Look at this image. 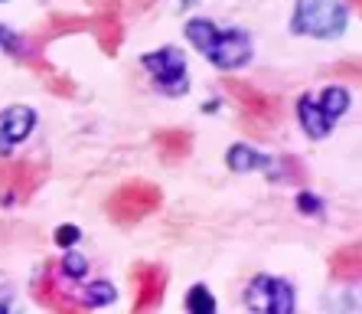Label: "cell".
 <instances>
[{"instance_id":"1","label":"cell","mask_w":362,"mask_h":314,"mask_svg":"<svg viewBox=\"0 0 362 314\" xmlns=\"http://www.w3.org/2000/svg\"><path fill=\"white\" fill-rule=\"evenodd\" d=\"M186 40L219 69H242L252 60V40L242 30H219L212 20H189Z\"/></svg>"},{"instance_id":"2","label":"cell","mask_w":362,"mask_h":314,"mask_svg":"<svg viewBox=\"0 0 362 314\" xmlns=\"http://www.w3.org/2000/svg\"><path fill=\"white\" fill-rule=\"evenodd\" d=\"M160 203L163 194L160 187H153L151 180H127L108 196L105 210L118 226H131V223H141L144 216H151L153 210H160Z\"/></svg>"},{"instance_id":"3","label":"cell","mask_w":362,"mask_h":314,"mask_svg":"<svg viewBox=\"0 0 362 314\" xmlns=\"http://www.w3.org/2000/svg\"><path fill=\"white\" fill-rule=\"evenodd\" d=\"M291 30L300 36L333 40L346 33V7L339 0H297Z\"/></svg>"},{"instance_id":"4","label":"cell","mask_w":362,"mask_h":314,"mask_svg":"<svg viewBox=\"0 0 362 314\" xmlns=\"http://www.w3.org/2000/svg\"><path fill=\"white\" fill-rule=\"evenodd\" d=\"M141 66L151 72L153 85L160 89L163 95H183L189 89V79H186V60L183 52L173 50V46H163L157 52H147L141 60Z\"/></svg>"},{"instance_id":"5","label":"cell","mask_w":362,"mask_h":314,"mask_svg":"<svg viewBox=\"0 0 362 314\" xmlns=\"http://www.w3.org/2000/svg\"><path fill=\"white\" fill-rule=\"evenodd\" d=\"M245 305L248 311H271V314H291L294 311V288L284 279H271V275H258L252 279L248 291H245Z\"/></svg>"},{"instance_id":"6","label":"cell","mask_w":362,"mask_h":314,"mask_svg":"<svg viewBox=\"0 0 362 314\" xmlns=\"http://www.w3.org/2000/svg\"><path fill=\"white\" fill-rule=\"evenodd\" d=\"M226 89L238 99V105H242V111L248 115L252 121H262L264 128L271 125V121L278 118V99L268 92H262V89H255L252 82H242V79H226Z\"/></svg>"},{"instance_id":"7","label":"cell","mask_w":362,"mask_h":314,"mask_svg":"<svg viewBox=\"0 0 362 314\" xmlns=\"http://www.w3.org/2000/svg\"><path fill=\"white\" fill-rule=\"evenodd\" d=\"M131 281H134V311H151L163 301L167 291V272L153 262H137L131 269Z\"/></svg>"},{"instance_id":"8","label":"cell","mask_w":362,"mask_h":314,"mask_svg":"<svg viewBox=\"0 0 362 314\" xmlns=\"http://www.w3.org/2000/svg\"><path fill=\"white\" fill-rule=\"evenodd\" d=\"M36 111L26 105H10L0 111V157H10L13 147L23 145L26 138L33 135Z\"/></svg>"},{"instance_id":"9","label":"cell","mask_w":362,"mask_h":314,"mask_svg":"<svg viewBox=\"0 0 362 314\" xmlns=\"http://www.w3.org/2000/svg\"><path fill=\"white\" fill-rule=\"evenodd\" d=\"M40 167H33L30 161H7V157H0V196H30L40 184Z\"/></svg>"},{"instance_id":"10","label":"cell","mask_w":362,"mask_h":314,"mask_svg":"<svg viewBox=\"0 0 362 314\" xmlns=\"http://www.w3.org/2000/svg\"><path fill=\"white\" fill-rule=\"evenodd\" d=\"M88 30L95 33V40H98V50L105 52V56H115V52H118L121 36H124V30H121V20H118V10L98 7V13L88 20Z\"/></svg>"},{"instance_id":"11","label":"cell","mask_w":362,"mask_h":314,"mask_svg":"<svg viewBox=\"0 0 362 314\" xmlns=\"http://www.w3.org/2000/svg\"><path fill=\"white\" fill-rule=\"evenodd\" d=\"M33 298L40 301L42 308H49V311H59V314H69V311H78V301H72V298H66V291L59 288V281H56V272L52 269H46V272L40 275V279L33 281Z\"/></svg>"},{"instance_id":"12","label":"cell","mask_w":362,"mask_h":314,"mask_svg":"<svg viewBox=\"0 0 362 314\" xmlns=\"http://www.w3.org/2000/svg\"><path fill=\"white\" fill-rule=\"evenodd\" d=\"M153 145H157V151H160L163 161L177 164L189 154L193 138H189V131H183V128H167V131H157V135H153Z\"/></svg>"},{"instance_id":"13","label":"cell","mask_w":362,"mask_h":314,"mask_svg":"<svg viewBox=\"0 0 362 314\" xmlns=\"http://www.w3.org/2000/svg\"><path fill=\"white\" fill-rule=\"evenodd\" d=\"M329 275L337 281H359L362 275V252L356 242H349V246L337 249V252L329 255Z\"/></svg>"},{"instance_id":"14","label":"cell","mask_w":362,"mask_h":314,"mask_svg":"<svg viewBox=\"0 0 362 314\" xmlns=\"http://www.w3.org/2000/svg\"><path fill=\"white\" fill-rule=\"evenodd\" d=\"M297 118H300L303 131L310 138H327L333 121L323 115V108L317 105V95H300V102H297Z\"/></svg>"},{"instance_id":"15","label":"cell","mask_w":362,"mask_h":314,"mask_svg":"<svg viewBox=\"0 0 362 314\" xmlns=\"http://www.w3.org/2000/svg\"><path fill=\"white\" fill-rule=\"evenodd\" d=\"M317 105H320L323 115L337 125V118L343 115L346 108H349V92H346V89H339V85H327V89L317 95Z\"/></svg>"},{"instance_id":"16","label":"cell","mask_w":362,"mask_h":314,"mask_svg":"<svg viewBox=\"0 0 362 314\" xmlns=\"http://www.w3.org/2000/svg\"><path fill=\"white\" fill-rule=\"evenodd\" d=\"M264 157L258 151H252L248 145H232L228 147V167L235 174H252V170H262L264 167Z\"/></svg>"},{"instance_id":"17","label":"cell","mask_w":362,"mask_h":314,"mask_svg":"<svg viewBox=\"0 0 362 314\" xmlns=\"http://www.w3.org/2000/svg\"><path fill=\"white\" fill-rule=\"evenodd\" d=\"M111 301H115V285L111 281H92L78 295V305L82 308H101V305H111Z\"/></svg>"},{"instance_id":"18","label":"cell","mask_w":362,"mask_h":314,"mask_svg":"<svg viewBox=\"0 0 362 314\" xmlns=\"http://www.w3.org/2000/svg\"><path fill=\"white\" fill-rule=\"evenodd\" d=\"M186 308L196 314H212L216 311V301H212V295L202 288V285H196V288L189 291V298H186Z\"/></svg>"},{"instance_id":"19","label":"cell","mask_w":362,"mask_h":314,"mask_svg":"<svg viewBox=\"0 0 362 314\" xmlns=\"http://www.w3.org/2000/svg\"><path fill=\"white\" fill-rule=\"evenodd\" d=\"M85 272H88V262H85V255L69 252L66 259H62V275H69V279H82Z\"/></svg>"},{"instance_id":"20","label":"cell","mask_w":362,"mask_h":314,"mask_svg":"<svg viewBox=\"0 0 362 314\" xmlns=\"http://www.w3.org/2000/svg\"><path fill=\"white\" fill-rule=\"evenodd\" d=\"M0 50H7L10 56H20V36L10 33L4 23H0Z\"/></svg>"},{"instance_id":"21","label":"cell","mask_w":362,"mask_h":314,"mask_svg":"<svg viewBox=\"0 0 362 314\" xmlns=\"http://www.w3.org/2000/svg\"><path fill=\"white\" fill-rule=\"evenodd\" d=\"M46 85H49L56 95H66V99H69V95H76V85L69 82L66 76H56V72H49V82H46Z\"/></svg>"},{"instance_id":"22","label":"cell","mask_w":362,"mask_h":314,"mask_svg":"<svg viewBox=\"0 0 362 314\" xmlns=\"http://www.w3.org/2000/svg\"><path fill=\"white\" fill-rule=\"evenodd\" d=\"M76 239H78L76 226H59V230H56V242H59V246H72Z\"/></svg>"},{"instance_id":"23","label":"cell","mask_w":362,"mask_h":314,"mask_svg":"<svg viewBox=\"0 0 362 314\" xmlns=\"http://www.w3.org/2000/svg\"><path fill=\"white\" fill-rule=\"evenodd\" d=\"M297 203L303 206V213H317V210H320V200H313L310 194H300V196H297Z\"/></svg>"},{"instance_id":"24","label":"cell","mask_w":362,"mask_h":314,"mask_svg":"<svg viewBox=\"0 0 362 314\" xmlns=\"http://www.w3.org/2000/svg\"><path fill=\"white\" fill-rule=\"evenodd\" d=\"M349 4H353V7H359V0H349Z\"/></svg>"},{"instance_id":"25","label":"cell","mask_w":362,"mask_h":314,"mask_svg":"<svg viewBox=\"0 0 362 314\" xmlns=\"http://www.w3.org/2000/svg\"><path fill=\"white\" fill-rule=\"evenodd\" d=\"M0 4H4V0H0Z\"/></svg>"}]
</instances>
